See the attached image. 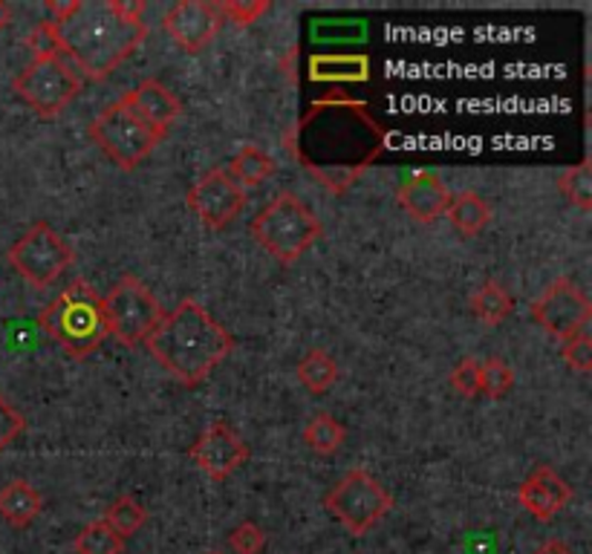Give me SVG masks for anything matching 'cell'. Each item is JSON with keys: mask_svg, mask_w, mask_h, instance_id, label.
Wrapping results in <instances>:
<instances>
[{"mask_svg": "<svg viewBox=\"0 0 592 554\" xmlns=\"http://www.w3.org/2000/svg\"><path fill=\"white\" fill-rule=\"evenodd\" d=\"M101 315H105L108 335H114L125 347H136V344H145V338L157 329L165 313L159 300L154 298V291L139 277L125 275L108 291V298H101Z\"/></svg>", "mask_w": 592, "mask_h": 554, "instance_id": "6", "label": "cell"}, {"mask_svg": "<svg viewBox=\"0 0 592 554\" xmlns=\"http://www.w3.org/2000/svg\"><path fill=\"white\" fill-rule=\"evenodd\" d=\"M23 43H27L29 52L36 56V61H47V58H65V52H61V38H58V29L52 27L50 21L38 23V27L32 29L27 38H23Z\"/></svg>", "mask_w": 592, "mask_h": 554, "instance_id": "30", "label": "cell"}, {"mask_svg": "<svg viewBox=\"0 0 592 554\" xmlns=\"http://www.w3.org/2000/svg\"><path fill=\"white\" fill-rule=\"evenodd\" d=\"M344 439H347V431L329 413H315L313 419L307 422V427H304V442L315 454H336L344 445Z\"/></svg>", "mask_w": 592, "mask_h": 554, "instance_id": "24", "label": "cell"}, {"mask_svg": "<svg viewBox=\"0 0 592 554\" xmlns=\"http://www.w3.org/2000/svg\"><path fill=\"white\" fill-rule=\"evenodd\" d=\"M514 298L509 295L506 286H500L497 280H485L477 291L472 295V313L477 320H483L485 327H497L512 315Z\"/></svg>", "mask_w": 592, "mask_h": 554, "instance_id": "20", "label": "cell"}, {"mask_svg": "<svg viewBox=\"0 0 592 554\" xmlns=\"http://www.w3.org/2000/svg\"><path fill=\"white\" fill-rule=\"evenodd\" d=\"M79 7H81V0H50V3H47V9H50V14H52L50 23H65Z\"/></svg>", "mask_w": 592, "mask_h": 554, "instance_id": "35", "label": "cell"}, {"mask_svg": "<svg viewBox=\"0 0 592 554\" xmlns=\"http://www.w3.org/2000/svg\"><path fill=\"white\" fill-rule=\"evenodd\" d=\"M72 552L76 554H121L125 552V541L119 534L105 523V520H93L87 523L76 541H72Z\"/></svg>", "mask_w": 592, "mask_h": 554, "instance_id": "25", "label": "cell"}, {"mask_svg": "<svg viewBox=\"0 0 592 554\" xmlns=\"http://www.w3.org/2000/svg\"><path fill=\"white\" fill-rule=\"evenodd\" d=\"M399 206L416 222H436L451 206V191L436 171H414L402 182Z\"/></svg>", "mask_w": 592, "mask_h": 554, "instance_id": "17", "label": "cell"}, {"mask_svg": "<svg viewBox=\"0 0 592 554\" xmlns=\"http://www.w3.org/2000/svg\"><path fill=\"white\" fill-rule=\"evenodd\" d=\"M121 105L128 107L130 113L139 121H145L150 130H157L159 136H168L174 121L182 113V105L162 81L145 79L142 85H136L134 90L121 96Z\"/></svg>", "mask_w": 592, "mask_h": 554, "instance_id": "16", "label": "cell"}, {"mask_svg": "<svg viewBox=\"0 0 592 554\" xmlns=\"http://www.w3.org/2000/svg\"><path fill=\"white\" fill-rule=\"evenodd\" d=\"M229 174L240 188L243 185H246V188H249V185H260L264 179H269L272 174H275V159H272L269 154H264L257 145H243L235 154V159H231Z\"/></svg>", "mask_w": 592, "mask_h": 554, "instance_id": "23", "label": "cell"}, {"mask_svg": "<svg viewBox=\"0 0 592 554\" xmlns=\"http://www.w3.org/2000/svg\"><path fill=\"white\" fill-rule=\"evenodd\" d=\"M188 456L208 479L223 483L249 459V445L226 422H211L200 434V439L194 442Z\"/></svg>", "mask_w": 592, "mask_h": 554, "instance_id": "13", "label": "cell"}, {"mask_svg": "<svg viewBox=\"0 0 592 554\" xmlns=\"http://www.w3.org/2000/svg\"><path fill=\"white\" fill-rule=\"evenodd\" d=\"M532 554H575V552H572V548L561 541H546L543 546H537Z\"/></svg>", "mask_w": 592, "mask_h": 554, "instance_id": "36", "label": "cell"}, {"mask_svg": "<svg viewBox=\"0 0 592 554\" xmlns=\"http://www.w3.org/2000/svg\"><path fill=\"white\" fill-rule=\"evenodd\" d=\"M142 12V0H81L65 23L52 27L61 38V52L85 70L87 79L101 81L145 41Z\"/></svg>", "mask_w": 592, "mask_h": 554, "instance_id": "2", "label": "cell"}, {"mask_svg": "<svg viewBox=\"0 0 592 554\" xmlns=\"http://www.w3.org/2000/svg\"><path fill=\"white\" fill-rule=\"evenodd\" d=\"M145 347L179 384L197 387L235 349V338L208 315L206 306L186 298L177 309L162 315L157 329L145 338Z\"/></svg>", "mask_w": 592, "mask_h": 554, "instance_id": "3", "label": "cell"}, {"mask_svg": "<svg viewBox=\"0 0 592 554\" xmlns=\"http://www.w3.org/2000/svg\"><path fill=\"white\" fill-rule=\"evenodd\" d=\"M43 497L38 494L27 479H12L0 488V517L7 520L9 526L27 528L32 520L41 514Z\"/></svg>", "mask_w": 592, "mask_h": 554, "instance_id": "18", "label": "cell"}, {"mask_svg": "<svg viewBox=\"0 0 592 554\" xmlns=\"http://www.w3.org/2000/svg\"><path fill=\"white\" fill-rule=\"evenodd\" d=\"M208 554H223V552H208Z\"/></svg>", "mask_w": 592, "mask_h": 554, "instance_id": "38", "label": "cell"}, {"mask_svg": "<svg viewBox=\"0 0 592 554\" xmlns=\"http://www.w3.org/2000/svg\"><path fill=\"white\" fill-rule=\"evenodd\" d=\"M229 546L235 548L237 554H260L266 546V534L260 532L257 523H240V526L231 532Z\"/></svg>", "mask_w": 592, "mask_h": 554, "instance_id": "33", "label": "cell"}, {"mask_svg": "<svg viewBox=\"0 0 592 554\" xmlns=\"http://www.w3.org/2000/svg\"><path fill=\"white\" fill-rule=\"evenodd\" d=\"M188 208H191L208 228L223 231L240 217L246 208V191L231 179L229 171L215 168L200 177L188 191Z\"/></svg>", "mask_w": 592, "mask_h": 554, "instance_id": "12", "label": "cell"}, {"mask_svg": "<svg viewBox=\"0 0 592 554\" xmlns=\"http://www.w3.org/2000/svg\"><path fill=\"white\" fill-rule=\"evenodd\" d=\"M561 356L570 364L575 373H590L592 369V338H590V327L581 329L579 335H572L570 342H564L561 347Z\"/></svg>", "mask_w": 592, "mask_h": 554, "instance_id": "32", "label": "cell"}, {"mask_svg": "<svg viewBox=\"0 0 592 554\" xmlns=\"http://www.w3.org/2000/svg\"><path fill=\"white\" fill-rule=\"evenodd\" d=\"M309 76L313 81H364L371 76V61L362 56H318Z\"/></svg>", "mask_w": 592, "mask_h": 554, "instance_id": "22", "label": "cell"}, {"mask_svg": "<svg viewBox=\"0 0 592 554\" xmlns=\"http://www.w3.org/2000/svg\"><path fill=\"white\" fill-rule=\"evenodd\" d=\"M23 427H27V419L9 405L7 398L0 396V454L23 434Z\"/></svg>", "mask_w": 592, "mask_h": 554, "instance_id": "34", "label": "cell"}, {"mask_svg": "<svg viewBox=\"0 0 592 554\" xmlns=\"http://www.w3.org/2000/svg\"><path fill=\"white\" fill-rule=\"evenodd\" d=\"M517 499L535 520H552L570 505L572 488L555 468L535 465L517 488Z\"/></svg>", "mask_w": 592, "mask_h": 554, "instance_id": "15", "label": "cell"}, {"mask_svg": "<svg viewBox=\"0 0 592 554\" xmlns=\"http://www.w3.org/2000/svg\"><path fill=\"white\" fill-rule=\"evenodd\" d=\"M322 235V220L309 211L304 199L289 191L278 194L251 220V237L272 257H278L280 264H295L300 255H307L309 246H315V240Z\"/></svg>", "mask_w": 592, "mask_h": 554, "instance_id": "5", "label": "cell"}, {"mask_svg": "<svg viewBox=\"0 0 592 554\" xmlns=\"http://www.w3.org/2000/svg\"><path fill=\"white\" fill-rule=\"evenodd\" d=\"M324 503H327L329 514L356 537L371 532L393 508V497L385 491V485L362 468L344 474Z\"/></svg>", "mask_w": 592, "mask_h": 554, "instance_id": "8", "label": "cell"}, {"mask_svg": "<svg viewBox=\"0 0 592 554\" xmlns=\"http://www.w3.org/2000/svg\"><path fill=\"white\" fill-rule=\"evenodd\" d=\"M38 324L72 358L93 356L101 342L108 338L105 315H101V295L87 280H76L67 286L43 309Z\"/></svg>", "mask_w": 592, "mask_h": 554, "instance_id": "4", "label": "cell"}, {"mask_svg": "<svg viewBox=\"0 0 592 554\" xmlns=\"http://www.w3.org/2000/svg\"><path fill=\"white\" fill-rule=\"evenodd\" d=\"M105 523H108L110 528H114L116 534H119L121 541H128V537H134L139 528L145 526V520H148V512L142 508V503L134 497H119L110 503L108 514H105Z\"/></svg>", "mask_w": 592, "mask_h": 554, "instance_id": "26", "label": "cell"}, {"mask_svg": "<svg viewBox=\"0 0 592 554\" xmlns=\"http://www.w3.org/2000/svg\"><path fill=\"white\" fill-rule=\"evenodd\" d=\"M298 382L307 387L309 393H315V396H322V393H327L333 384H336L338 378V364L336 358L329 356L327 349H309L307 356L300 358L298 362Z\"/></svg>", "mask_w": 592, "mask_h": 554, "instance_id": "21", "label": "cell"}, {"mask_svg": "<svg viewBox=\"0 0 592 554\" xmlns=\"http://www.w3.org/2000/svg\"><path fill=\"white\" fill-rule=\"evenodd\" d=\"M220 23L223 18L217 12V3H208V0H182V3L171 7L168 14H165L168 36L188 56L206 50L208 43L215 41Z\"/></svg>", "mask_w": 592, "mask_h": 554, "instance_id": "14", "label": "cell"}, {"mask_svg": "<svg viewBox=\"0 0 592 554\" xmlns=\"http://www.w3.org/2000/svg\"><path fill=\"white\" fill-rule=\"evenodd\" d=\"M90 139L101 148V154L116 162L121 171H134L142 165L148 154L162 142L165 136L150 130L145 121L136 119L128 107L116 101L108 110H101L90 125Z\"/></svg>", "mask_w": 592, "mask_h": 554, "instance_id": "7", "label": "cell"}, {"mask_svg": "<svg viewBox=\"0 0 592 554\" xmlns=\"http://www.w3.org/2000/svg\"><path fill=\"white\" fill-rule=\"evenodd\" d=\"M72 249L52 231L50 222H36L21 240L9 246V264L27 284L47 289L72 266Z\"/></svg>", "mask_w": 592, "mask_h": 554, "instance_id": "10", "label": "cell"}, {"mask_svg": "<svg viewBox=\"0 0 592 554\" xmlns=\"http://www.w3.org/2000/svg\"><path fill=\"white\" fill-rule=\"evenodd\" d=\"M480 376H483V362L474 356H465L454 364L451 369V387L460 393L463 398H477L480 396Z\"/></svg>", "mask_w": 592, "mask_h": 554, "instance_id": "29", "label": "cell"}, {"mask_svg": "<svg viewBox=\"0 0 592 554\" xmlns=\"http://www.w3.org/2000/svg\"><path fill=\"white\" fill-rule=\"evenodd\" d=\"M289 148L329 194H347L385 148V130L364 101L324 99L298 121Z\"/></svg>", "mask_w": 592, "mask_h": 554, "instance_id": "1", "label": "cell"}, {"mask_svg": "<svg viewBox=\"0 0 592 554\" xmlns=\"http://www.w3.org/2000/svg\"><path fill=\"white\" fill-rule=\"evenodd\" d=\"M532 318L543 333L564 344L572 335L590 327L592 306L579 284H572L570 277H558L555 284L532 304Z\"/></svg>", "mask_w": 592, "mask_h": 554, "instance_id": "11", "label": "cell"}, {"mask_svg": "<svg viewBox=\"0 0 592 554\" xmlns=\"http://www.w3.org/2000/svg\"><path fill=\"white\" fill-rule=\"evenodd\" d=\"M9 23H12V7L0 0V32H3V29H7Z\"/></svg>", "mask_w": 592, "mask_h": 554, "instance_id": "37", "label": "cell"}, {"mask_svg": "<svg viewBox=\"0 0 592 554\" xmlns=\"http://www.w3.org/2000/svg\"><path fill=\"white\" fill-rule=\"evenodd\" d=\"M269 0H223V3H217V12H220V18H229L235 27H249L260 14L269 12Z\"/></svg>", "mask_w": 592, "mask_h": 554, "instance_id": "31", "label": "cell"}, {"mask_svg": "<svg viewBox=\"0 0 592 554\" xmlns=\"http://www.w3.org/2000/svg\"><path fill=\"white\" fill-rule=\"evenodd\" d=\"M558 188H561V194L570 199L572 206L581 208V211H590L592 208V162L590 159L566 168V171L561 174V179H558Z\"/></svg>", "mask_w": 592, "mask_h": 554, "instance_id": "27", "label": "cell"}, {"mask_svg": "<svg viewBox=\"0 0 592 554\" xmlns=\"http://www.w3.org/2000/svg\"><path fill=\"white\" fill-rule=\"evenodd\" d=\"M12 90L38 116L56 119L79 96L81 76L67 65L65 58H47V61H32L27 70L18 72L12 81Z\"/></svg>", "mask_w": 592, "mask_h": 554, "instance_id": "9", "label": "cell"}, {"mask_svg": "<svg viewBox=\"0 0 592 554\" xmlns=\"http://www.w3.org/2000/svg\"><path fill=\"white\" fill-rule=\"evenodd\" d=\"M514 387V369L503 358H485L480 376V396L503 398Z\"/></svg>", "mask_w": 592, "mask_h": 554, "instance_id": "28", "label": "cell"}, {"mask_svg": "<svg viewBox=\"0 0 592 554\" xmlns=\"http://www.w3.org/2000/svg\"><path fill=\"white\" fill-rule=\"evenodd\" d=\"M445 217H448L451 226L457 228L460 235L474 237V235H480L485 226H489V220H492V206H489L480 194L465 191V194H460V197L451 199Z\"/></svg>", "mask_w": 592, "mask_h": 554, "instance_id": "19", "label": "cell"}]
</instances>
